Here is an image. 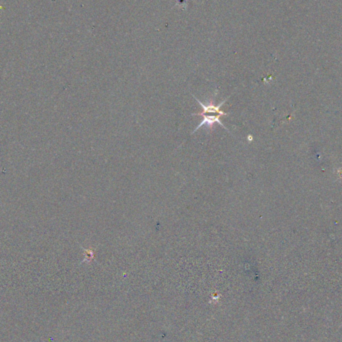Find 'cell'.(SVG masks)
I'll list each match as a JSON object with an SVG mask.
<instances>
[{
    "label": "cell",
    "mask_w": 342,
    "mask_h": 342,
    "mask_svg": "<svg viewBox=\"0 0 342 342\" xmlns=\"http://www.w3.org/2000/svg\"><path fill=\"white\" fill-rule=\"evenodd\" d=\"M194 98H195V100L199 103V104H200V106H201V108H202V110H201V112H198V113H195V114H192V115H197V116H202V115H205V114L206 113H214V114H217V115H221V116H225V115H227V113L226 112H224V111H222L221 109H220V107L227 101V99L228 98H226L225 100H223L220 104H218V105H214L212 102H209L208 104H204L203 102H201L200 100H199L197 97H195V96H193Z\"/></svg>",
    "instance_id": "6da1fadb"
},
{
    "label": "cell",
    "mask_w": 342,
    "mask_h": 342,
    "mask_svg": "<svg viewBox=\"0 0 342 342\" xmlns=\"http://www.w3.org/2000/svg\"><path fill=\"white\" fill-rule=\"evenodd\" d=\"M202 117H203V118H202L201 123L199 124V125L193 130L192 133L196 132L199 128H201L202 126H207L208 128H212L215 124H219L220 126H222L224 129H226V130L228 131L227 127L224 126L223 123H222L221 120H220V117H222L221 115H202Z\"/></svg>",
    "instance_id": "7a4b0ae2"
}]
</instances>
